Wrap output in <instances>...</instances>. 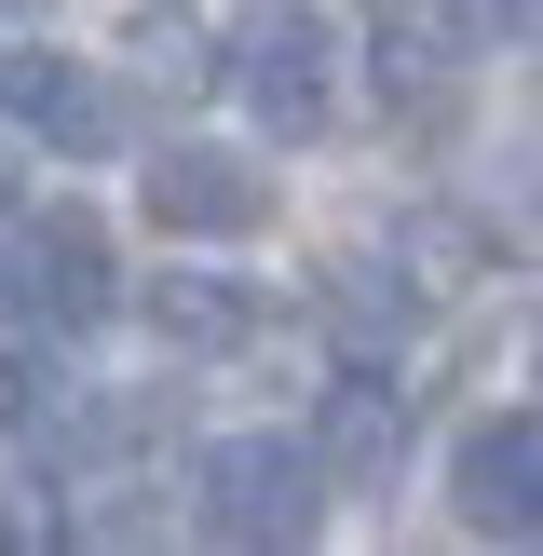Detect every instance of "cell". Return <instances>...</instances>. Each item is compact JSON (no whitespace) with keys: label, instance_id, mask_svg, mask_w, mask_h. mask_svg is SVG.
<instances>
[{"label":"cell","instance_id":"cell-10","mask_svg":"<svg viewBox=\"0 0 543 556\" xmlns=\"http://www.w3.org/2000/svg\"><path fill=\"white\" fill-rule=\"evenodd\" d=\"M136 54H150L163 81H204V41H190V14H136Z\"/></svg>","mask_w":543,"mask_h":556},{"label":"cell","instance_id":"cell-1","mask_svg":"<svg viewBox=\"0 0 543 556\" xmlns=\"http://www.w3.org/2000/svg\"><path fill=\"white\" fill-rule=\"evenodd\" d=\"M109 299H123V258H109L96 204H27L14 231H0V340H14V326L68 340V326H96Z\"/></svg>","mask_w":543,"mask_h":556},{"label":"cell","instance_id":"cell-11","mask_svg":"<svg viewBox=\"0 0 543 556\" xmlns=\"http://www.w3.org/2000/svg\"><path fill=\"white\" fill-rule=\"evenodd\" d=\"M489 14H516V27H543V0H489Z\"/></svg>","mask_w":543,"mask_h":556},{"label":"cell","instance_id":"cell-3","mask_svg":"<svg viewBox=\"0 0 543 556\" xmlns=\"http://www.w3.org/2000/svg\"><path fill=\"white\" fill-rule=\"evenodd\" d=\"M231 96L258 109V136H326L340 123V14L326 0H272L231 41Z\"/></svg>","mask_w":543,"mask_h":556},{"label":"cell","instance_id":"cell-6","mask_svg":"<svg viewBox=\"0 0 543 556\" xmlns=\"http://www.w3.org/2000/svg\"><path fill=\"white\" fill-rule=\"evenodd\" d=\"M0 123H27L41 150H68V163H96V150H123V96H109L81 54H0Z\"/></svg>","mask_w":543,"mask_h":556},{"label":"cell","instance_id":"cell-8","mask_svg":"<svg viewBox=\"0 0 543 556\" xmlns=\"http://www.w3.org/2000/svg\"><path fill=\"white\" fill-rule=\"evenodd\" d=\"M150 326H163V353H244L258 340V286H231V271H163Z\"/></svg>","mask_w":543,"mask_h":556},{"label":"cell","instance_id":"cell-7","mask_svg":"<svg viewBox=\"0 0 543 556\" xmlns=\"http://www.w3.org/2000/svg\"><path fill=\"white\" fill-rule=\"evenodd\" d=\"M407 380L380 367V353H353V380H326V407H313V462H326V489H380L407 462Z\"/></svg>","mask_w":543,"mask_h":556},{"label":"cell","instance_id":"cell-12","mask_svg":"<svg viewBox=\"0 0 543 556\" xmlns=\"http://www.w3.org/2000/svg\"><path fill=\"white\" fill-rule=\"evenodd\" d=\"M0 14H27V0H0Z\"/></svg>","mask_w":543,"mask_h":556},{"label":"cell","instance_id":"cell-5","mask_svg":"<svg viewBox=\"0 0 543 556\" xmlns=\"http://www.w3.org/2000/svg\"><path fill=\"white\" fill-rule=\"evenodd\" d=\"M449 503H462V530H503V543H530L543 530V407H489V421H462L449 434Z\"/></svg>","mask_w":543,"mask_h":556},{"label":"cell","instance_id":"cell-4","mask_svg":"<svg viewBox=\"0 0 543 556\" xmlns=\"http://www.w3.org/2000/svg\"><path fill=\"white\" fill-rule=\"evenodd\" d=\"M136 217H150L163 244H258L272 231V177L244 150H163L150 177H136Z\"/></svg>","mask_w":543,"mask_h":556},{"label":"cell","instance_id":"cell-9","mask_svg":"<svg viewBox=\"0 0 543 556\" xmlns=\"http://www.w3.org/2000/svg\"><path fill=\"white\" fill-rule=\"evenodd\" d=\"M326 326H340L353 353H394L407 326H421V299H407V286H380V258H340V271H326Z\"/></svg>","mask_w":543,"mask_h":556},{"label":"cell","instance_id":"cell-2","mask_svg":"<svg viewBox=\"0 0 543 556\" xmlns=\"http://www.w3.org/2000/svg\"><path fill=\"white\" fill-rule=\"evenodd\" d=\"M190 516L217 543H313V516H326L313 434H217V448H190Z\"/></svg>","mask_w":543,"mask_h":556}]
</instances>
